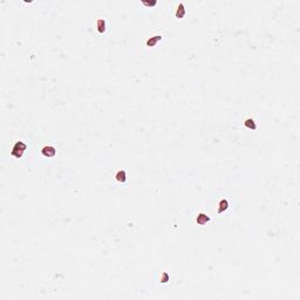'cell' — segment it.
I'll use <instances>...</instances> for the list:
<instances>
[{
    "mask_svg": "<svg viewBox=\"0 0 300 300\" xmlns=\"http://www.w3.org/2000/svg\"><path fill=\"white\" fill-rule=\"evenodd\" d=\"M26 149H27L26 143H24L22 141H18V142L14 144V147H13V149H12L11 154H12L13 157L20 158V157H22V155H24V153H25Z\"/></svg>",
    "mask_w": 300,
    "mask_h": 300,
    "instance_id": "cell-1",
    "label": "cell"
},
{
    "mask_svg": "<svg viewBox=\"0 0 300 300\" xmlns=\"http://www.w3.org/2000/svg\"><path fill=\"white\" fill-rule=\"evenodd\" d=\"M41 153L45 157H54L55 154H56V150H55V148L52 147V146H46V147L42 148Z\"/></svg>",
    "mask_w": 300,
    "mask_h": 300,
    "instance_id": "cell-2",
    "label": "cell"
},
{
    "mask_svg": "<svg viewBox=\"0 0 300 300\" xmlns=\"http://www.w3.org/2000/svg\"><path fill=\"white\" fill-rule=\"evenodd\" d=\"M196 222H197L198 225H204V224H206V223L210 222V217L208 216L206 213H203V212H202V213H198V215H197Z\"/></svg>",
    "mask_w": 300,
    "mask_h": 300,
    "instance_id": "cell-3",
    "label": "cell"
},
{
    "mask_svg": "<svg viewBox=\"0 0 300 300\" xmlns=\"http://www.w3.org/2000/svg\"><path fill=\"white\" fill-rule=\"evenodd\" d=\"M161 40H162V35H154L147 40V46L148 47H155L157 45V42H159Z\"/></svg>",
    "mask_w": 300,
    "mask_h": 300,
    "instance_id": "cell-4",
    "label": "cell"
},
{
    "mask_svg": "<svg viewBox=\"0 0 300 300\" xmlns=\"http://www.w3.org/2000/svg\"><path fill=\"white\" fill-rule=\"evenodd\" d=\"M115 179L119 183H126L127 182V172L124 170H120L117 171L115 175Z\"/></svg>",
    "mask_w": 300,
    "mask_h": 300,
    "instance_id": "cell-5",
    "label": "cell"
},
{
    "mask_svg": "<svg viewBox=\"0 0 300 300\" xmlns=\"http://www.w3.org/2000/svg\"><path fill=\"white\" fill-rule=\"evenodd\" d=\"M185 7H184V4H179L178 7H177V11H176V18H178V19H183L185 16Z\"/></svg>",
    "mask_w": 300,
    "mask_h": 300,
    "instance_id": "cell-6",
    "label": "cell"
},
{
    "mask_svg": "<svg viewBox=\"0 0 300 300\" xmlns=\"http://www.w3.org/2000/svg\"><path fill=\"white\" fill-rule=\"evenodd\" d=\"M218 213H223V212H225V211L229 209V202H227V199H222L221 202H219V204H218Z\"/></svg>",
    "mask_w": 300,
    "mask_h": 300,
    "instance_id": "cell-7",
    "label": "cell"
},
{
    "mask_svg": "<svg viewBox=\"0 0 300 300\" xmlns=\"http://www.w3.org/2000/svg\"><path fill=\"white\" fill-rule=\"evenodd\" d=\"M96 28H97V32L103 34L105 32V19H99L97 22H96Z\"/></svg>",
    "mask_w": 300,
    "mask_h": 300,
    "instance_id": "cell-8",
    "label": "cell"
},
{
    "mask_svg": "<svg viewBox=\"0 0 300 300\" xmlns=\"http://www.w3.org/2000/svg\"><path fill=\"white\" fill-rule=\"evenodd\" d=\"M244 126L246 127V128H249V129H251V130H256V129H257V123H256V121H254L253 119H248V120H245Z\"/></svg>",
    "mask_w": 300,
    "mask_h": 300,
    "instance_id": "cell-9",
    "label": "cell"
},
{
    "mask_svg": "<svg viewBox=\"0 0 300 300\" xmlns=\"http://www.w3.org/2000/svg\"><path fill=\"white\" fill-rule=\"evenodd\" d=\"M142 4L144 6H148V7H154V6H156V4H157V1L156 0H154V1H142Z\"/></svg>",
    "mask_w": 300,
    "mask_h": 300,
    "instance_id": "cell-10",
    "label": "cell"
},
{
    "mask_svg": "<svg viewBox=\"0 0 300 300\" xmlns=\"http://www.w3.org/2000/svg\"><path fill=\"white\" fill-rule=\"evenodd\" d=\"M169 280V275H168V273H163L162 274V279H161V281L163 283V284H165L167 281Z\"/></svg>",
    "mask_w": 300,
    "mask_h": 300,
    "instance_id": "cell-11",
    "label": "cell"
}]
</instances>
